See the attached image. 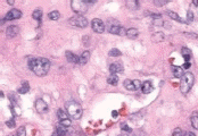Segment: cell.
<instances>
[{"label":"cell","mask_w":198,"mask_h":136,"mask_svg":"<svg viewBox=\"0 0 198 136\" xmlns=\"http://www.w3.org/2000/svg\"><path fill=\"white\" fill-rule=\"evenodd\" d=\"M6 125H7L9 128H14L15 126H16V122H15L14 118H12V119H9V120H7V122H6Z\"/></svg>","instance_id":"37"},{"label":"cell","mask_w":198,"mask_h":136,"mask_svg":"<svg viewBox=\"0 0 198 136\" xmlns=\"http://www.w3.org/2000/svg\"><path fill=\"white\" fill-rule=\"evenodd\" d=\"M181 55L183 56L186 63H189V60H190V58H191L190 50H189V49H187V48H182V49H181Z\"/></svg>","instance_id":"22"},{"label":"cell","mask_w":198,"mask_h":136,"mask_svg":"<svg viewBox=\"0 0 198 136\" xmlns=\"http://www.w3.org/2000/svg\"><path fill=\"white\" fill-rule=\"evenodd\" d=\"M139 35V31L137 29H134V27H131V29L126 30V36L129 37V39H131V40H134V39H137Z\"/></svg>","instance_id":"16"},{"label":"cell","mask_w":198,"mask_h":136,"mask_svg":"<svg viewBox=\"0 0 198 136\" xmlns=\"http://www.w3.org/2000/svg\"><path fill=\"white\" fill-rule=\"evenodd\" d=\"M110 74H117V73H122L123 72V65L121 63H113V64L110 66Z\"/></svg>","instance_id":"13"},{"label":"cell","mask_w":198,"mask_h":136,"mask_svg":"<svg viewBox=\"0 0 198 136\" xmlns=\"http://www.w3.org/2000/svg\"><path fill=\"white\" fill-rule=\"evenodd\" d=\"M32 17H33L34 19H37V21H40L41 17H42V10H41V9H36V10L33 12V14H32Z\"/></svg>","instance_id":"27"},{"label":"cell","mask_w":198,"mask_h":136,"mask_svg":"<svg viewBox=\"0 0 198 136\" xmlns=\"http://www.w3.org/2000/svg\"><path fill=\"white\" fill-rule=\"evenodd\" d=\"M172 72H173L174 77H176V78H182V76L184 75L183 68H182V67H179V66H173V67H172Z\"/></svg>","instance_id":"15"},{"label":"cell","mask_w":198,"mask_h":136,"mask_svg":"<svg viewBox=\"0 0 198 136\" xmlns=\"http://www.w3.org/2000/svg\"><path fill=\"white\" fill-rule=\"evenodd\" d=\"M108 55H110V57H120L122 55V52L118 50V49H112Z\"/></svg>","instance_id":"29"},{"label":"cell","mask_w":198,"mask_h":136,"mask_svg":"<svg viewBox=\"0 0 198 136\" xmlns=\"http://www.w3.org/2000/svg\"><path fill=\"white\" fill-rule=\"evenodd\" d=\"M152 40L154 42H162V41H164V34L162 32H156L152 36Z\"/></svg>","instance_id":"20"},{"label":"cell","mask_w":198,"mask_h":136,"mask_svg":"<svg viewBox=\"0 0 198 136\" xmlns=\"http://www.w3.org/2000/svg\"><path fill=\"white\" fill-rule=\"evenodd\" d=\"M184 136H196L194 133H191V132H186L184 133Z\"/></svg>","instance_id":"40"},{"label":"cell","mask_w":198,"mask_h":136,"mask_svg":"<svg viewBox=\"0 0 198 136\" xmlns=\"http://www.w3.org/2000/svg\"><path fill=\"white\" fill-rule=\"evenodd\" d=\"M59 125H62V126H64V127H70V126H71V119L68 118V119H64V120H60Z\"/></svg>","instance_id":"33"},{"label":"cell","mask_w":198,"mask_h":136,"mask_svg":"<svg viewBox=\"0 0 198 136\" xmlns=\"http://www.w3.org/2000/svg\"><path fill=\"white\" fill-rule=\"evenodd\" d=\"M192 21H194V13H192L191 10H189V12L187 13V24L191 23Z\"/></svg>","instance_id":"34"},{"label":"cell","mask_w":198,"mask_h":136,"mask_svg":"<svg viewBox=\"0 0 198 136\" xmlns=\"http://www.w3.org/2000/svg\"><path fill=\"white\" fill-rule=\"evenodd\" d=\"M65 56L67 61H70L72 64H80V56H76L72 51H66Z\"/></svg>","instance_id":"12"},{"label":"cell","mask_w":198,"mask_h":136,"mask_svg":"<svg viewBox=\"0 0 198 136\" xmlns=\"http://www.w3.org/2000/svg\"><path fill=\"white\" fill-rule=\"evenodd\" d=\"M68 24L74 27H80L84 29L88 26V19L83 16V15H74L73 17H71L68 19Z\"/></svg>","instance_id":"5"},{"label":"cell","mask_w":198,"mask_h":136,"mask_svg":"<svg viewBox=\"0 0 198 136\" xmlns=\"http://www.w3.org/2000/svg\"><path fill=\"white\" fill-rule=\"evenodd\" d=\"M21 17H22V12L18 10V9L13 8L12 10H9L7 14H6L4 21H15V19H18Z\"/></svg>","instance_id":"9"},{"label":"cell","mask_w":198,"mask_h":136,"mask_svg":"<svg viewBox=\"0 0 198 136\" xmlns=\"http://www.w3.org/2000/svg\"><path fill=\"white\" fill-rule=\"evenodd\" d=\"M29 91H30V85L28 82H24L22 84V86L18 89V93L20 94H25V93H28Z\"/></svg>","instance_id":"24"},{"label":"cell","mask_w":198,"mask_h":136,"mask_svg":"<svg viewBox=\"0 0 198 136\" xmlns=\"http://www.w3.org/2000/svg\"><path fill=\"white\" fill-rule=\"evenodd\" d=\"M194 83H195L194 75L191 73H186L183 76H182L181 81H180V91H181V93L186 95L191 90Z\"/></svg>","instance_id":"3"},{"label":"cell","mask_w":198,"mask_h":136,"mask_svg":"<svg viewBox=\"0 0 198 136\" xmlns=\"http://www.w3.org/2000/svg\"><path fill=\"white\" fill-rule=\"evenodd\" d=\"M71 7L74 13H76V15H81L88 10V4L86 0H72Z\"/></svg>","instance_id":"6"},{"label":"cell","mask_w":198,"mask_h":136,"mask_svg":"<svg viewBox=\"0 0 198 136\" xmlns=\"http://www.w3.org/2000/svg\"><path fill=\"white\" fill-rule=\"evenodd\" d=\"M17 136H26V132H25V127L22 126L17 129Z\"/></svg>","instance_id":"35"},{"label":"cell","mask_w":198,"mask_h":136,"mask_svg":"<svg viewBox=\"0 0 198 136\" xmlns=\"http://www.w3.org/2000/svg\"><path fill=\"white\" fill-rule=\"evenodd\" d=\"M124 86L126 90L129 91H137L142 86V84L140 83L139 79H125L124 81Z\"/></svg>","instance_id":"7"},{"label":"cell","mask_w":198,"mask_h":136,"mask_svg":"<svg viewBox=\"0 0 198 136\" xmlns=\"http://www.w3.org/2000/svg\"><path fill=\"white\" fill-rule=\"evenodd\" d=\"M184 35L187 37H191V39H195V40H198V34L197 33H191V32H184Z\"/></svg>","instance_id":"32"},{"label":"cell","mask_w":198,"mask_h":136,"mask_svg":"<svg viewBox=\"0 0 198 136\" xmlns=\"http://www.w3.org/2000/svg\"><path fill=\"white\" fill-rule=\"evenodd\" d=\"M120 136H128V135H124V134H122V135H120Z\"/></svg>","instance_id":"45"},{"label":"cell","mask_w":198,"mask_h":136,"mask_svg":"<svg viewBox=\"0 0 198 136\" xmlns=\"http://www.w3.org/2000/svg\"><path fill=\"white\" fill-rule=\"evenodd\" d=\"M192 4H194L195 6H198V0H194V1H192Z\"/></svg>","instance_id":"43"},{"label":"cell","mask_w":198,"mask_h":136,"mask_svg":"<svg viewBox=\"0 0 198 136\" xmlns=\"http://www.w3.org/2000/svg\"><path fill=\"white\" fill-rule=\"evenodd\" d=\"M153 90H154V86H153V84H152V82L146 81V82L142 83V86H141V91H142V93L148 94V93H150V92H153Z\"/></svg>","instance_id":"14"},{"label":"cell","mask_w":198,"mask_h":136,"mask_svg":"<svg viewBox=\"0 0 198 136\" xmlns=\"http://www.w3.org/2000/svg\"><path fill=\"white\" fill-rule=\"evenodd\" d=\"M107 30L112 34H117V35H126V30L121 26V24L116 19H110L107 22Z\"/></svg>","instance_id":"4"},{"label":"cell","mask_w":198,"mask_h":136,"mask_svg":"<svg viewBox=\"0 0 198 136\" xmlns=\"http://www.w3.org/2000/svg\"><path fill=\"white\" fill-rule=\"evenodd\" d=\"M116 115H117V112H116V111H113V116L116 117Z\"/></svg>","instance_id":"44"},{"label":"cell","mask_w":198,"mask_h":136,"mask_svg":"<svg viewBox=\"0 0 198 136\" xmlns=\"http://www.w3.org/2000/svg\"><path fill=\"white\" fill-rule=\"evenodd\" d=\"M172 136H182V130L180 128H176L173 130V134Z\"/></svg>","instance_id":"39"},{"label":"cell","mask_w":198,"mask_h":136,"mask_svg":"<svg viewBox=\"0 0 198 136\" xmlns=\"http://www.w3.org/2000/svg\"><path fill=\"white\" fill-rule=\"evenodd\" d=\"M36 109L39 114H46V112H48L49 108H48V104L42 99H38L36 102Z\"/></svg>","instance_id":"10"},{"label":"cell","mask_w":198,"mask_h":136,"mask_svg":"<svg viewBox=\"0 0 198 136\" xmlns=\"http://www.w3.org/2000/svg\"><path fill=\"white\" fill-rule=\"evenodd\" d=\"M107 83L110 84V85H117L118 83V76L115 75V74H110V76L107 78Z\"/></svg>","instance_id":"21"},{"label":"cell","mask_w":198,"mask_h":136,"mask_svg":"<svg viewBox=\"0 0 198 136\" xmlns=\"http://www.w3.org/2000/svg\"><path fill=\"white\" fill-rule=\"evenodd\" d=\"M59 16H60V14H59V12H57V10H54V12H51V13H49V18L52 19V21L58 19Z\"/></svg>","instance_id":"28"},{"label":"cell","mask_w":198,"mask_h":136,"mask_svg":"<svg viewBox=\"0 0 198 136\" xmlns=\"http://www.w3.org/2000/svg\"><path fill=\"white\" fill-rule=\"evenodd\" d=\"M52 136H66V127L59 125L56 128V132L52 134Z\"/></svg>","instance_id":"19"},{"label":"cell","mask_w":198,"mask_h":136,"mask_svg":"<svg viewBox=\"0 0 198 136\" xmlns=\"http://www.w3.org/2000/svg\"><path fill=\"white\" fill-rule=\"evenodd\" d=\"M190 122H191V126L198 130V112H194V115L191 116L190 118Z\"/></svg>","instance_id":"23"},{"label":"cell","mask_w":198,"mask_h":136,"mask_svg":"<svg viewBox=\"0 0 198 136\" xmlns=\"http://www.w3.org/2000/svg\"><path fill=\"white\" fill-rule=\"evenodd\" d=\"M7 2L9 5H14V0H7Z\"/></svg>","instance_id":"42"},{"label":"cell","mask_w":198,"mask_h":136,"mask_svg":"<svg viewBox=\"0 0 198 136\" xmlns=\"http://www.w3.org/2000/svg\"><path fill=\"white\" fill-rule=\"evenodd\" d=\"M18 32H20V27L16 25H12V26H8L6 30V35L8 39H13L18 34Z\"/></svg>","instance_id":"11"},{"label":"cell","mask_w":198,"mask_h":136,"mask_svg":"<svg viewBox=\"0 0 198 136\" xmlns=\"http://www.w3.org/2000/svg\"><path fill=\"white\" fill-rule=\"evenodd\" d=\"M149 16L154 19V21H156V19H162V15L160 14H154V13H149Z\"/></svg>","instance_id":"38"},{"label":"cell","mask_w":198,"mask_h":136,"mask_svg":"<svg viewBox=\"0 0 198 136\" xmlns=\"http://www.w3.org/2000/svg\"><path fill=\"white\" fill-rule=\"evenodd\" d=\"M89 58H90V51L86 50L84 52H82V55L80 56V64L79 65H86L88 63Z\"/></svg>","instance_id":"17"},{"label":"cell","mask_w":198,"mask_h":136,"mask_svg":"<svg viewBox=\"0 0 198 136\" xmlns=\"http://www.w3.org/2000/svg\"><path fill=\"white\" fill-rule=\"evenodd\" d=\"M50 61L47 58H33L29 60V68L38 76H44L49 72Z\"/></svg>","instance_id":"1"},{"label":"cell","mask_w":198,"mask_h":136,"mask_svg":"<svg viewBox=\"0 0 198 136\" xmlns=\"http://www.w3.org/2000/svg\"><path fill=\"white\" fill-rule=\"evenodd\" d=\"M168 2H169V0H154V4L156 5V6H158V7L166 5Z\"/></svg>","instance_id":"31"},{"label":"cell","mask_w":198,"mask_h":136,"mask_svg":"<svg viewBox=\"0 0 198 136\" xmlns=\"http://www.w3.org/2000/svg\"><path fill=\"white\" fill-rule=\"evenodd\" d=\"M57 117L59 118V120H64V119H68V114L63 111L62 109L57 110Z\"/></svg>","instance_id":"26"},{"label":"cell","mask_w":198,"mask_h":136,"mask_svg":"<svg viewBox=\"0 0 198 136\" xmlns=\"http://www.w3.org/2000/svg\"><path fill=\"white\" fill-rule=\"evenodd\" d=\"M121 128H122V130L128 132V133H132V132H133V130H132V129L128 126V124H126V122H122V124H121Z\"/></svg>","instance_id":"30"},{"label":"cell","mask_w":198,"mask_h":136,"mask_svg":"<svg viewBox=\"0 0 198 136\" xmlns=\"http://www.w3.org/2000/svg\"><path fill=\"white\" fill-rule=\"evenodd\" d=\"M166 14L169 15V17H171V18H172V19H174V21L180 22V23H183V24L186 23L184 19H182L179 15L176 14V13H174V12H172V10H168V12H166Z\"/></svg>","instance_id":"18"},{"label":"cell","mask_w":198,"mask_h":136,"mask_svg":"<svg viewBox=\"0 0 198 136\" xmlns=\"http://www.w3.org/2000/svg\"><path fill=\"white\" fill-rule=\"evenodd\" d=\"M189 67H190V63H184V65L182 66V68H186V69L189 68Z\"/></svg>","instance_id":"41"},{"label":"cell","mask_w":198,"mask_h":136,"mask_svg":"<svg viewBox=\"0 0 198 136\" xmlns=\"http://www.w3.org/2000/svg\"><path fill=\"white\" fill-rule=\"evenodd\" d=\"M91 27H92V30L95 31L96 33L100 34V33H104V31H105V24H104V22L102 19L94 18L91 21Z\"/></svg>","instance_id":"8"},{"label":"cell","mask_w":198,"mask_h":136,"mask_svg":"<svg viewBox=\"0 0 198 136\" xmlns=\"http://www.w3.org/2000/svg\"><path fill=\"white\" fill-rule=\"evenodd\" d=\"M126 5L128 7L131 8V9H138L140 7V2L137 1V0H131V1H126Z\"/></svg>","instance_id":"25"},{"label":"cell","mask_w":198,"mask_h":136,"mask_svg":"<svg viewBox=\"0 0 198 136\" xmlns=\"http://www.w3.org/2000/svg\"><path fill=\"white\" fill-rule=\"evenodd\" d=\"M131 136H145V133L140 129H137V130H133L131 133Z\"/></svg>","instance_id":"36"},{"label":"cell","mask_w":198,"mask_h":136,"mask_svg":"<svg viewBox=\"0 0 198 136\" xmlns=\"http://www.w3.org/2000/svg\"><path fill=\"white\" fill-rule=\"evenodd\" d=\"M66 107V111L70 117H72L73 119H80L82 117V114H83V110H82V107L79 102L76 101H68L65 103Z\"/></svg>","instance_id":"2"}]
</instances>
